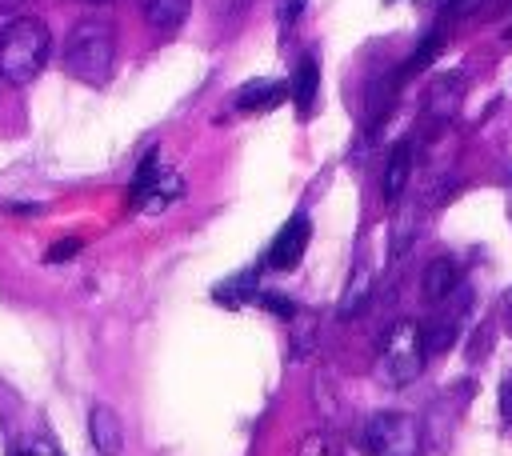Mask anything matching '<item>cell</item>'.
I'll return each mask as SVG.
<instances>
[{"label":"cell","instance_id":"5bb4252c","mask_svg":"<svg viewBox=\"0 0 512 456\" xmlns=\"http://www.w3.org/2000/svg\"><path fill=\"white\" fill-rule=\"evenodd\" d=\"M284 100V84H276V80H252V84H244L240 92H236V108H244V112H252V108H272V104H280Z\"/></svg>","mask_w":512,"mask_h":456},{"label":"cell","instance_id":"e0dca14e","mask_svg":"<svg viewBox=\"0 0 512 456\" xmlns=\"http://www.w3.org/2000/svg\"><path fill=\"white\" fill-rule=\"evenodd\" d=\"M12 456H60V448L48 444V440H28V444H20Z\"/></svg>","mask_w":512,"mask_h":456},{"label":"cell","instance_id":"3957f363","mask_svg":"<svg viewBox=\"0 0 512 456\" xmlns=\"http://www.w3.org/2000/svg\"><path fill=\"white\" fill-rule=\"evenodd\" d=\"M424 356H428V348H424V328H420L416 320H396V324L384 332V340H380L376 372H380L384 384L404 388V384H412V380L424 372Z\"/></svg>","mask_w":512,"mask_h":456},{"label":"cell","instance_id":"30bf717a","mask_svg":"<svg viewBox=\"0 0 512 456\" xmlns=\"http://www.w3.org/2000/svg\"><path fill=\"white\" fill-rule=\"evenodd\" d=\"M288 92H292V100H296V112H300V116H312L316 96H320V64H316V56H300Z\"/></svg>","mask_w":512,"mask_h":456},{"label":"cell","instance_id":"277c9868","mask_svg":"<svg viewBox=\"0 0 512 456\" xmlns=\"http://www.w3.org/2000/svg\"><path fill=\"white\" fill-rule=\"evenodd\" d=\"M420 444H424V432L412 412L388 408L364 424V448L372 456H420Z\"/></svg>","mask_w":512,"mask_h":456},{"label":"cell","instance_id":"603a6c76","mask_svg":"<svg viewBox=\"0 0 512 456\" xmlns=\"http://www.w3.org/2000/svg\"><path fill=\"white\" fill-rule=\"evenodd\" d=\"M84 4H108V0H84Z\"/></svg>","mask_w":512,"mask_h":456},{"label":"cell","instance_id":"4fadbf2b","mask_svg":"<svg viewBox=\"0 0 512 456\" xmlns=\"http://www.w3.org/2000/svg\"><path fill=\"white\" fill-rule=\"evenodd\" d=\"M368 292H372V272L360 264L352 276H348V284H344V292H340V304H336V316L340 320H352L360 308H364V300H368Z\"/></svg>","mask_w":512,"mask_h":456},{"label":"cell","instance_id":"6da1fadb","mask_svg":"<svg viewBox=\"0 0 512 456\" xmlns=\"http://www.w3.org/2000/svg\"><path fill=\"white\" fill-rule=\"evenodd\" d=\"M52 52V36L36 16H16L0 28V80L32 84Z\"/></svg>","mask_w":512,"mask_h":456},{"label":"cell","instance_id":"7c38bea8","mask_svg":"<svg viewBox=\"0 0 512 456\" xmlns=\"http://www.w3.org/2000/svg\"><path fill=\"white\" fill-rule=\"evenodd\" d=\"M140 8H144V20H148L152 28H160V32H176V28L188 20L192 0H140Z\"/></svg>","mask_w":512,"mask_h":456},{"label":"cell","instance_id":"ba28073f","mask_svg":"<svg viewBox=\"0 0 512 456\" xmlns=\"http://www.w3.org/2000/svg\"><path fill=\"white\" fill-rule=\"evenodd\" d=\"M88 440H92V448L100 456H120L124 424H120V416L108 404H92V412H88Z\"/></svg>","mask_w":512,"mask_h":456},{"label":"cell","instance_id":"ffe728a7","mask_svg":"<svg viewBox=\"0 0 512 456\" xmlns=\"http://www.w3.org/2000/svg\"><path fill=\"white\" fill-rule=\"evenodd\" d=\"M76 248H80V240H76V236H68V240H60V244H52V248H48V260H52V264H56V260H68Z\"/></svg>","mask_w":512,"mask_h":456},{"label":"cell","instance_id":"7402d4cb","mask_svg":"<svg viewBox=\"0 0 512 456\" xmlns=\"http://www.w3.org/2000/svg\"><path fill=\"white\" fill-rule=\"evenodd\" d=\"M0 4H4V8H12V4H24V0H0Z\"/></svg>","mask_w":512,"mask_h":456},{"label":"cell","instance_id":"44dd1931","mask_svg":"<svg viewBox=\"0 0 512 456\" xmlns=\"http://www.w3.org/2000/svg\"><path fill=\"white\" fill-rule=\"evenodd\" d=\"M300 8H304V0H280V8H276V16H280L284 24H292V20L300 16Z\"/></svg>","mask_w":512,"mask_h":456},{"label":"cell","instance_id":"7a4b0ae2","mask_svg":"<svg viewBox=\"0 0 512 456\" xmlns=\"http://www.w3.org/2000/svg\"><path fill=\"white\" fill-rule=\"evenodd\" d=\"M116 64V36L104 20H80L72 24L64 40V72L84 84H104Z\"/></svg>","mask_w":512,"mask_h":456},{"label":"cell","instance_id":"ac0fdd59","mask_svg":"<svg viewBox=\"0 0 512 456\" xmlns=\"http://www.w3.org/2000/svg\"><path fill=\"white\" fill-rule=\"evenodd\" d=\"M256 300H260L264 308H272L276 316H284V320L296 312V304H292V300H284V296H272V292H264V296H256Z\"/></svg>","mask_w":512,"mask_h":456},{"label":"cell","instance_id":"52a82bcc","mask_svg":"<svg viewBox=\"0 0 512 456\" xmlns=\"http://www.w3.org/2000/svg\"><path fill=\"white\" fill-rule=\"evenodd\" d=\"M408 176H412V140H396L392 152L384 156V176H380V196L384 204H396L400 192L408 188Z\"/></svg>","mask_w":512,"mask_h":456},{"label":"cell","instance_id":"5b68a950","mask_svg":"<svg viewBox=\"0 0 512 456\" xmlns=\"http://www.w3.org/2000/svg\"><path fill=\"white\" fill-rule=\"evenodd\" d=\"M180 192H184V180L176 172H164L160 160H156V152H148V160L140 164V172L132 180V200L144 204V208H164Z\"/></svg>","mask_w":512,"mask_h":456},{"label":"cell","instance_id":"d6986e66","mask_svg":"<svg viewBox=\"0 0 512 456\" xmlns=\"http://www.w3.org/2000/svg\"><path fill=\"white\" fill-rule=\"evenodd\" d=\"M500 416H504V424H512V368L500 380Z\"/></svg>","mask_w":512,"mask_h":456},{"label":"cell","instance_id":"2e32d148","mask_svg":"<svg viewBox=\"0 0 512 456\" xmlns=\"http://www.w3.org/2000/svg\"><path fill=\"white\" fill-rule=\"evenodd\" d=\"M436 52H440V32H428V36H424V44H420V48L408 56V64L400 68V76H412V72H420V68H424V64H428Z\"/></svg>","mask_w":512,"mask_h":456},{"label":"cell","instance_id":"8992f818","mask_svg":"<svg viewBox=\"0 0 512 456\" xmlns=\"http://www.w3.org/2000/svg\"><path fill=\"white\" fill-rule=\"evenodd\" d=\"M308 240H312V224H308V216H304V212H296V216L276 232V240L268 244V268H276V272L296 268V264L304 260Z\"/></svg>","mask_w":512,"mask_h":456},{"label":"cell","instance_id":"9a60e30c","mask_svg":"<svg viewBox=\"0 0 512 456\" xmlns=\"http://www.w3.org/2000/svg\"><path fill=\"white\" fill-rule=\"evenodd\" d=\"M296 456H340V444H336V436L332 432H308L304 440H300V448H296Z\"/></svg>","mask_w":512,"mask_h":456},{"label":"cell","instance_id":"9c48e42d","mask_svg":"<svg viewBox=\"0 0 512 456\" xmlns=\"http://www.w3.org/2000/svg\"><path fill=\"white\" fill-rule=\"evenodd\" d=\"M460 96H464V76L460 72H440L424 92V108H428L432 120H448V116H456Z\"/></svg>","mask_w":512,"mask_h":456},{"label":"cell","instance_id":"8fae6325","mask_svg":"<svg viewBox=\"0 0 512 456\" xmlns=\"http://www.w3.org/2000/svg\"><path fill=\"white\" fill-rule=\"evenodd\" d=\"M456 284H460L456 260H448V256L428 260V268H424V276H420V292H424L428 300H448V296L456 292Z\"/></svg>","mask_w":512,"mask_h":456}]
</instances>
